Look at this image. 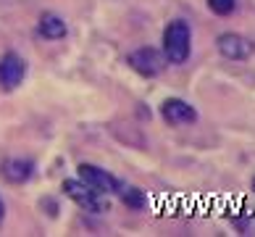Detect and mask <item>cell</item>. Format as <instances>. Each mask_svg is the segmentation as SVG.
I'll use <instances>...</instances> for the list:
<instances>
[{
    "label": "cell",
    "mask_w": 255,
    "mask_h": 237,
    "mask_svg": "<svg viewBox=\"0 0 255 237\" xmlns=\"http://www.w3.org/2000/svg\"><path fill=\"white\" fill-rule=\"evenodd\" d=\"M26 77V63L21 55L5 53L0 55V87L3 90H16Z\"/></svg>",
    "instance_id": "cell-7"
},
{
    "label": "cell",
    "mask_w": 255,
    "mask_h": 237,
    "mask_svg": "<svg viewBox=\"0 0 255 237\" xmlns=\"http://www.w3.org/2000/svg\"><path fill=\"white\" fill-rule=\"evenodd\" d=\"M3 219H5V206H3V198H0V224H3Z\"/></svg>",
    "instance_id": "cell-12"
},
{
    "label": "cell",
    "mask_w": 255,
    "mask_h": 237,
    "mask_svg": "<svg viewBox=\"0 0 255 237\" xmlns=\"http://www.w3.org/2000/svg\"><path fill=\"white\" fill-rule=\"evenodd\" d=\"M216 47H219V53L224 55V58H229V61H248L253 55V50H255L253 40H248L245 34H237V32L219 34Z\"/></svg>",
    "instance_id": "cell-6"
},
{
    "label": "cell",
    "mask_w": 255,
    "mask_h": 237,
    "mask_svg": "<svg viewBox=\"0 0 255 237\" xmlns=\"http://www.w3.org/2000/svg\"><path fill=\"white\" fill-rule=\"evenodd\" d=\"M160 116L168 127H187L197 121V111L192 103H187L182 98H166L160 103Z\"/></svg>",
    "instance_id": "cell-5"
},
{
    "label": "cell",
    "mask_w": 255,
    "mask_h": 237,
    "mask_svg": "<svg viewBox=\"0 0 255 237\" xmlns=\"http://www.w3.org/2000/svg\"><path fill=\"white\" fill-rule=\"evenodd\" d=\"M127 63L139 74V77L153 79V77H158V74H163V69H166L168 61H166V55L160 53V50L145 45V47H137V50H131V53L127 55Z\"/></svg>",
    "instance_id": "cell-2"
},
{
    "label": "cell",
    "mask_w": 255,
    "mask_h": 237,
    "mask_svg": "<svg viewBox=\"0 0 255 237\" xmlns=\"http://www.w3.org/2000/svg\"><path fill=\"white\" fill-rule=\"evenodd\" d=\"M253 190H255V177H253Z\"/></svg>",
    "instance_id": "cell-13"
},
{
    "label": "cell",
    "mask_w": 255,
    "mask_h": 237,
    "mask_svg": "<svg viewBox=\"0 0 255 237\" xmlns=\"http://www.w3.org/2000/svg\"><path fill=\"white\" fill-rule=\"evenodd\" d=\"M116 195L121 198V203H124L127 208H131V211H139V208H145V203H147V198H145L142 190L131 187V185H121V190Z\"/></svg>",
    "instance_id": "cell-10"
},
{
    "label": "cell",
    "mask_w": 255,
    "mask_h": 237,
    "mask_svg": "<svg viewBox=\"0 0 255 237\" xmlns=\"http://www.w3.org/2000/svg\"><path fill=\"white\" fill-rule=\"evenodd\" d=\"M192 53V32H190V24L184 18H174V21L166 24L163 29V55L168 63H184Z\"/></svg>",
    "instance_id": "cell-1"
},
{
    "label": "cell",
    "mask_w": 255,
    "mask_h": 237,
    "mask_svg": "<svg viewBox=\"0 0 255 237\" xmlns=\"http://www.w3.org/2000/svg\"><path fill=\"white\" fill-rule=\"evenodd\" d=\"M37 32H40V37H45V40H63L66 32H69V26H66L63 16L48 11V13H42V16H40Z\"/></svg>",
    "instance_id": "cell-9"
},
{
    "label": "cell",
    "mask_w": 255,
    "mask_h": 237,
    "mask_svg": "<svg viewBox=\"0 0 255 237\" xmlns=\"http://www.w3.org/2000/svg\"><path fill=\"white\" fill-rule=\"evenodd\" d=\"M0 172H3V177L8 182L24 185V182H29V177L34 174V164L29 158H8V161H3Z\"/></svg>",
    "instance_id": "cell-8"
},
{
    "label": "cell",
    "mask_w": 255,
    "mask_h": 237,
    "mask_svg": "<svg viewBox=\"0 0 255 237\" xmlns=\"http://www.w3.org/2000/svg\"><path fill=\"white\" fill-rule=\"evenodd\" d=\"M208 8L216 16H229L234 8H237V0H208Z\"/></svg>",
    "instance_id": "cell-11"
},
{
    "label": "cell",
    "mask_w": 255,
    "mask_h": 237,
    "mask_svg": "<svg viewBox=\"0 0 255 237\" xmlns=\"http://www.w3.org/2000/svg\"><path fill=\"white\" fill-rule=\"evenodd\" d=\"M61 190H63L66 198H71V201L82 208V211H87V214H103L106 211V203L100 201V195L92 187L84 185L79 177L77 179H63Z\"/></svg>",
    "instance_id": "cell-4"
},
{
    "label": "cell",
    "mask_w": 255,
    "mask_h": 237,
    "mask_svg": "<svg viewBox=\"0 0 255 237\" xmlns=\"http://www.w3.org/2000/svg\"><path fill=\"white\" fill-rule=\"evenodd\" d=\"M77 177L87 187L95 190L98 195H116L121 190V185H124V182H119L111 172H106V169H100L95 164H79L77 166Z\"/></svg>",
    "instance_id": "cell-3"
}]
</instances>
